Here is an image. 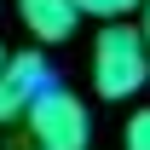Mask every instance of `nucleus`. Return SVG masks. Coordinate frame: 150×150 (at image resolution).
<instances>
[{
  "instance_id": "nucleus-1",
  "label": "nucleus",
  "mask_w": 150,
  "mask_h": 150,
  "mask_svg": "<svg viewBox=\"0 0 150 150\" xmlns=\"http://www.w3.org/2000/svg\"><path fill=\"white\" fill-rule=\"evenodd\" d=\"M93 87L98 98H110V104H121V98L144 93L150 87V40L139 23H104L93 40Z\"/></svg>"
},
{
  "instance_id": "nucleus-2",
  "label": "nucleus",
  "mask_w": 150,
  "mask_h": 150,
  "mask_svg": "<svg viewBox=\"0 0 150 150\" xmlns=\"http://www.w3.org/2000/svg\"><path fill=\"white\" fill-rule=\"evenodd\" d=\"M29 139L35 150H87L93 144V121H87V104L69 93V87H46V93L29 104Z\"/></svg>"
},
{
  "instance_id": "nucleus-3",
  "label": "nucleus",
  "mask_w": 150,
  "mask_h": 150,
  "mask_svg": "<svg viewBox=\"0 0 150 150\" xmlns=\"http://www.w3.org/2000/svg\"><path fill=\"white\" fill-rule=\"evenodd\" d=\"M46 87H52V81H46V58L40 52H12L0 64V127H6V121H23L29 104H35Z\"/></svg>"
},
{
  "instance_id": "nucleus-4",
  "label": "nucleus",
  "mask_w": 150,
  "mask_h": 150,
  "mask_svg": "<svg viewBox=\"0 0 150 150\" xmlns=\"http://www.w3.org/2000/svg\"><path fill=\"white\" fill-rule=\"evenodd\" d=\"M12 6H18L23 29L35 40H46V46H58V40H69L81 29V6L75 0H12Z\"/></svg>"
},
{
  "instance_id": "nucleus-5",
  "label": "nucleus",
  "mask_w": 150,
  "mask_h": 150,
  "mask_svg": "<svg viewBox=\"0 0 150 150\" xmlns=\"http://www.w3.org/2000/svg\"><path fill=\"white\" fill-rule=\"evenodd\" d=\"M81 18H98V23H115V18H133L144 0H75Z\"/></svg>"
},
{
  "instance_id": "nucleus-6",
  "label": "nucleus",
  "mask_w": 150,
  "mask_h": 150,
  "mask_svg": "<svg viewBox=\"0 0 150 150\" xmlns=\"http://www.w3.org/2000/svg\"><path fill=\"white\" fill-rule=\"evenodd\" d=\"M121 150H150V110H133V115H127Z\"/></svg>"
},
{
  "instance_id": "nucleus-7",
  "label": "nucleus",
  "mask_w": 150,
  "mask_h": 150,
  "mask_svg": "<svg viewBox=\"0 0 150 150\" xmlns=\"http://www.w3.org/2000/svg\"><path fill=\"white\" fill-rule=\"evenodd\" d=\"M139 29H144V40H150V0L139 6Z\"/></svg>"
},
{
  "instance_id": "nucleus-8",
  "label": "nucleus",
  "mask_w": 150,
  "mask_h": 150,
  "mask_svg": "<svg viewBox=\"0 0 150 150\" xmlns=\"http://www.w3.org/2000/svg\"><path fill=\"white\" fill-rule=\"evenodd\" d=\"M6 58H12V52H6V46H0V64H6Z\"/></svg>"
}]
</instances>
